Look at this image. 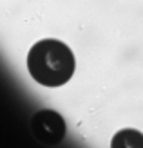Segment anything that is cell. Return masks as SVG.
<instances>
[{"instance_id":"3957f363","label":"cell","mask_w":143,"mask_h":148,"mask_svg":"<svg viewBox=\"0 0 143 148\" xmlns=\"http://www.w3.org/2000/svg\"><path fill=\"white\" fill-rule=\"evenodd\" d=\"M112 148H129V146H134V148H143V134L138 130H120L118 134L112 137V143H111Z\"/></svg>"},{"instance_id":"6da1fadb","label":"cell","mask_w":143,"mask_h":148,"mask_svg":"<svg viewBox=\"0 0 143 148\" xmlns=\"http://www.w3.org/2000/svg\"><path fill=\"white\" fill-rule=\"evenodd\" d=\"M76 69L73 51L64 42L46 38L36 42L27 53V71L42 87H62Z\"/></svg>"},{"instance_id":"7a4b0ae2","label":"cell","mask_w":143,"mask_h":148,"mask_svg":"<svg viewBox=\"0 0 143 148\" xmlns=\"http://www.w3.org/2000/svg\"><path fill=\"white\" fill-rule=\"evenodd\" d=\"M65 121L55 110H38L31 117V132L42 145H58L65 137Z\"/></svg>"}]
</instances>
